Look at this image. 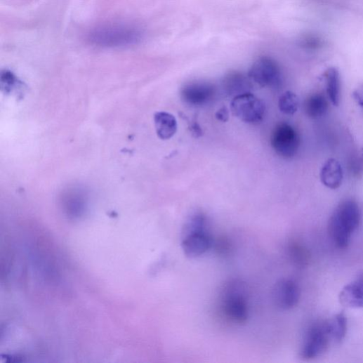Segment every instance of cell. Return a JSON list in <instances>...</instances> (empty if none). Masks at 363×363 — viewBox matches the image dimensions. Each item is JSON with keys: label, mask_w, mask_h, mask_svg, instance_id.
<instances>
[{"label": "cell", "mask_w": 363, "mask_h": 363, "mask_svg": "<svg viewBox=\"0 0 363 363\" xmlns=\"http://www.w3.org/2000/svg\"><path fill=\"white\" fill-rule=\"evenodd\" d=\"M251 81L260 87H278L282 82V70L279 63L268 56L256 60L248 74Z\"/></svg>", "instance_id": "8992f818"}, {"label": "cell", "mask_w": 363, "mask_h": 363, "mask_svg": "<svg viewBox=\"0 0 363 363\" xmlns=\"http://www.w3.org/2000/svg\"><path fill=\"white\" fill-rule=\"evenodd\" d=\"M326 92L331 103L338 106L341 100V84L340 72L336 67H329L324 74Z\"/></svg>", "instance_id": "5bb4252c"}, {"label": "cell", "mask_w": 363, "mask_h": 363, "mask_svg": "<svg viewBox=\"0 0 363 363\" xmlns=\"http://www.w3.org/2000/svg\"><path fill=\"white\" fill-rule=\"evenodd\" d=\"M233 114L241 121L248 124H258L265 113L263 100L250 93L237 95L231 103Z\"/></svg>", "instance_id": "52a82bcc"}, {"label": "cell", "mask_w": 363, "mask_h": 363, "mask_svg": "<svg viewBox=\"0 0 363 363\" xmlns=\"http://www.w3.org/2000/svg\"><path fill=\"white\" fill-rule=\"evenodd\" d=\"M215 95V88L209 83H192L185 86L180 93L187 105L200 107L209 103Z\"/></svg>", "instance_id": "9c48e42d"}, {"label": "cell", "mask_w": 363, "mask_h": 363, "mask_svg": "<svg viewBox=\"0 0 363 363\" xmlns=\"http://www.w3.org/2000/svg\"><path fill=\"white\" fill-rule=\"evenodd\" d=\"M207 219L204 213L195 212L186 221L183 227V235L194 232L206 231Z\"/></svg>", "instance_id": "d6986e66"}, {"label": "cell", "mask_w": 363, "mask_h": 363, "mask_svg": "<svg viewBox=\"0 0 363 363\" xmlns=\"http://www.w3.org/2000/svg\"><path fill=\"white\" fill-rule=\"evenodd\" d=\"M142 29L132 24L114 23L100 26L88 34L91 44L102 48H124L139 44Z\"/></svg>", "instance_id": "7a4b0ae2"}, {"label": "cell", "mask_w": 363, "mask_h": 363, "mask_svg": "<svg viewBox=\"0 0 363 363\" xmlns=\"http://www.w3.org/2000/svg\"><path fill=\"white\" fill-rule=\"evenodd\" d=\"M154 123L158 136L162 140H169L176 133L178 122L176 117L168 112L155 114Z\"/></svg>", "instance_id": "4fadbf2b"}, {"label": "cell", "mask_w": 363, "mask_h": 363, "mask_svg": "<svg viewBox=\"0 0 363 363\" xmlns=\"http://www.w3.org/2000/svg\"><path fill=\"white\" fill-rule=\"evenodd\" d=\"M216 118L223 122H227L230 119L229 110L226 107H224L220 110H218L216 113Z\"/></svg>", "instance_id": "603a6c76"}, {"label": "cell", "mask_w": 363, "mask_h": 363, "mask_svg": "<svg viewBox=\"0 0 363 363\" xmlns=\"http://www.w3.org/2000/svg\"><path fill=\"white\" fill-rule=\"evenodd\" d=\"M301 41L302 46L309 49H317L322 45V40L319 37L312 35L305 36Z\"/></svg>", "instance_id": "7402d4cb"}, {"label": "cell", "mask_w": 363, "mask_h": 363, "mask_svg": "<svg viewBox=\"0 0 363 363\" xmlns=\"http://www.w3.org/2000/svg\"><path fill=\"white\" fill-rule=\"evenodd\" d=\"M320 178L322 184L331 190L341 187L343 179V171L339 161L334 159L327 160L323 165Z\"/></svg>", "instance_id": "7c38bea8"}, {"label": "cell", "mask_w": 363, "mask_h": 363, "mask_svg": "<svg viewBox=\"0 0 363 363\" xmlns=\"http://www.w3.org/2000/svg\"><path fill=\"white\" fill-rule=\"evenodd\" d=\"M250 80L249 76L246 77L242 72L232 71L225 77L224 86L230 93L241 95L242 91H248L251 88Z\"/></svg>", "instance_id": "2e32d148"}, {"label": "cell", "mask_w": 363, "mask_h": 363, "mask_svg": "<svg viewBox=\"0 0 363 363\" xmlns=\"http://www.w3.org/2000/svg\"><path fill=\"white\" fill-rule=\"evenodd\" d=\"M213 241L206 231L194 232L183 235L182 248L186 256L197 258L212 248Z\"/></svg>", "instance_id": "30bf717a"}, {"label": "cell", "mask_w": 363, "mask_h": 363, "mask_svg": "<svg viewBox=\"0 0 363 363\" xmlns=\"http://www.w3.org/2000/svg\"><path fill=\"white\" fill-rule=\"evenodd\" d=\"M270 143L278 156L284 159H291L297 155L300 150L301 137L293 126L281 123L273 129Z\"/></svg>", "instance_id": "5b68a950"}, {"label": "cell", "mask_w": 363, "mask_h": 363, "mask_svg": "<svg viewBox=\"0 0 363 363\" xmlns=\"http://www.w3.org/2000/svg\"><path fill=\"white\" fill-rule=\"evenodd\" d=\"M212 248L217 255L227 256L231 253L232 245L228 238L221 237L213 241Z\"/></svg>", "instance_id": "44dd1931"}, {"label": "cell", "mask_w": 363, "mask_h": 363, "mask_svg": "<svg viewBox=\"0 0 363 363\" xmlns=\"http://www.w3.org/2000/svg\"><path fill=\"white\" fill-rule=\"evenodd\" d=\"M332 342L327 320L315 323L306 333L301 356L305 359H315L326 352Z\"/></svg>", "instance_id": "277c9868"}, {"label": "cell", "mask_w": 363, "mask_h": 363, "mask_svg": "<svg viewBox=\"0 0 363 363\" xmlns=\"http://www.w3.org/2000/svg\"><path fill=\"white\" fill-rule=\"evenodd\" d=\"M329 103L322 93L310 95L305 101L304 108L306 114L311 119H317L324 117L329 110Z\"/></svg>", "instance_id": "9a60e30c"}, {"label": "cell", "mask_w": 363, "mask_h": 363, "mask_svg": "<svg viewBox=\"0 0 363 363\" xmlns=\"http://www.w3.org/2000/svg\"><path fill=\"white\" fill-rule=\"evenodd\" d=\"M360 223V211L352 199L341 202L331 214L329 223V236L339 249H346Z\"/></svg>", "instance_id": "6da1fadb"}, {"label": "cell", "mask_w": 363, "mask_h": 363, "mask_svg": "<svg viewBox=\"0 0 363 363\" xmlns=\"http://www.w3.org/2000/svg\"><path fill=\"white\" fill-rule=\"evenodd\" d=\"M329 330L334 343H341L347 333V318L343 313H338L327 320Z\"/></svg>", "instance_id": "e0dca14e"}, {"label": "cell", "mask_w": 363, "mask_h": 363, "mask_svg": "<svg viewBox=\"0 0 363 363\" xmlns=\"http://www.w3.org/2000/svg\"><path fill=\"white\" fill-rule=\"evenodd\" d=\"M301 289L292 279L279 280L273 290L274 301L282 310H289L296 308L301 299Z\"/></svg>", "instance_id": "ba28073f"}, {"label": "cell", "mask_w": 363, "mask_h": 363, "mask_svg": "<svg viewBox=\"0 0 363 363\" xmlns=\"http://www.w3.org/2000/svg\"><path fill=\"white\" fill-rule=\"evenodd\" d=\"M339 301L347 308H363V273L358 275L341 289Z\"/></svg>", "instance_id": "8fae6325"}, {"label": "cell", "mask_w": 363, "mask_h": 363, "mask_svg": "<svg viewBox=\"0 0 363 363\" xmlns=\"http://www.w3.org/2000/svg\"><path fill=\"white\" fill-rule=\"evenodd\" d=\"M355 102L363 109V85L358 87L352 93Z\"/></svg>", "instance_id": "cb8c5ba5"}, {"label": "cell", "mask_w": 363, "mask_h": 363, "mask_svg": "<svg viewBox=\"0 0 363 363\" xmlns=\"http://www.w3.org/2000/svg\"><path fill=\"white\" fill-rule=\"evenodd\" d=\"M300 105L299 98L297 95L291 91L283 93L279 99L278 107L279 110L286 115L295 114Z\"/></svg>", "instance_id": "ac0fdd59"}, {"label": "cell", "mask_w": 363, "mask_h": 363, "mask_svg": "<svg viewBox=\"0 0 363 363\" xmlns=\"http://www.w3.org/2000/svg\"><path fill=\"white\" fill-rule=\"evenodd\" d=\"M290 258L298 266L304 267L309 260V254L307 249L300 243L293 242L288 247Z\"/></svg>", "instance_id": "ffe728a7"}, {"label": "cell", "mask_w": 363, "mask_h": 363, "mask_svg": "<svg viewBox=\"0 0 363 363\" xmlns=\"http://www.w3.org/2000/svg\"><path fill=\"white\" fill-rule=\"evenodd\" d=\"M222 310L230 321L237 324H245L249 318V309L243 284L233 281L223 290Z\"/></svg>", "instance_id": "3957f363"}]
</instances>
